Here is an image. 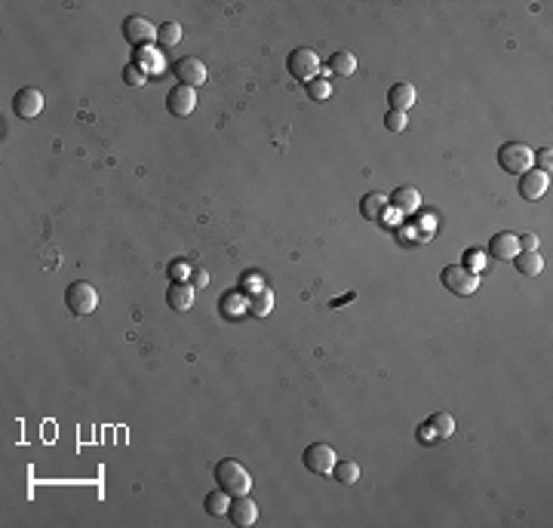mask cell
Here are the masks:
<instances>
[{
    "mask_svg": "<svg viewBox=\"0 0 553 528\" xmlns=\"http://www.w3.org/2000/svg\"><path fill=\"white\" fill-rule=\"evenodd\" d=\"M212 476H215V485H219L221 492H228L231 498H240V494H249L252 492V476H249V470H246L240 461H234V458H224V461L215 464Z\"/></svg>",
    "mask_w": 553,
    "mask_h": 528,
    "instance_id": "obj_1",
    "label": "cell"
},
{
    "mask_svg": "<svg viewBox=\"0 0 553 528\" xmlns=\"http://www.w3.org/2000/svg\"><path fill=\"white\" fill-rule=\"evenodd\" d=\"M65 304L74 317H89L92 310L99 307V292L96 286L86 283V279H77V283H71L65 289Z\"/></svg>",
    "mask_w": 553,
    "mask_h": 528,
    "instance_id": "obj_2",
    "label": "cell"
},
{
    "mask_svg": "<svg viewBox=\"0 0 553 528\" xmlns=\"http://www.w3.org/2000/svg\"><path fill=\"white\" fill-rule=\"evenodd\" d=\"M532 151L529 144H522V141H504L498 148V166L510 172V175H522L526 169H532Z\"/></svg>",
    "mask_w": 553,
    "mask_h": 528,
    "instance_id": "obj_3",
    "label": "cell"
},
{
    "mask_svg": "<svg viewBox=\"0 0 553 528\" xmlns=\"http://www.w3.org/2000/svg\"><path fill=\"white\" fill-rule=\"evenodd\" d=\"M286 71H289L292 80H299V84H307V80L317 77V71H320V59H317L314 49L307 46H295L289 56H286Z\"/></svg>",
    "mask_w": 553,
    "mask_h": 528,
    "instance_id": "obj_4",
    "label": "cell"
},
{
    "mask_svg": "<svg viewBox=\"0 0 553 528\" xmlns=\"http://www.w3.org/2000/svg\"><path fill=\"white\" fill-rule=\"evenodd\" d=\"M439 279H443V286L455 295H474L479 289V274L467 271V267H461V264L443 267V271H439Z\"/></svg>",
    "mask_w": 553,
    "mask_h": 528,
    "instance_id": "obj_5",
    "label": "cell"
},
{
    "mask_svg": "<svg viewBox=\"0 0 553 528\" xmlns=\"http://www.w3.org/2000/svg\"><path fill=\"white\" fill-rule=\"evenodd\" d=\"M335 461H338L335 449H332V445H326V442H311L302 452V464L311 473H317V476H329L332 467H335Z\"/></svg>",
    "mask_w": 553,
    "mask_h": 528,
    "instance_id": "obj_6",
    "label": "cell"
},
{
    "mask_svg": "<svg viewBox=\"0 0 553 528\" xmlns=\"http://www.w3.org/2000/svg\"><path fill=\"white\" fill-rule=\"evenodd\" d=\"M123 37H126V44L145 49L151 40L157 37V28H154V22L145 16H126L123 19Z\"/></svg>",
    "mask_w": 553,
    "mask_h": 528,
    "instance_id": "obj_7",
    "label": "cell"
},
{
    "mask_svg": "<svg viewBox=\"0 0 553 528\" xmlns=\"http://www.w3.org/2000/svg\"><path fill=\"white\" fill-rule=\"evenodd\" d=\"M172 71H176V84L191 86V89L203 86V84H206V77H209L206 65H203L200 59H194V56L179 59V61H176V68H172Z\"/></svg>",
    "mask_w": 553,
    "mask_h": 528,
    "instance_id": "obj_8",
    "label": "cell"
},
{
    "mask_svg": "<svg viewBox=\"0 0 553 528\" xmlns=\"http://www.w3.org/2000/svg\"><path fill=\"white\" fill-rule=\"evenodd\" d=\"M40 111H44V92L40 89L25 86L13 96V114L19 120H34V117H40Z\"/></svg>",
    "mask_w": 553,
    "mask_h": 528,
    "instance_id": "obj_9",
    "label": "cell"
},
{
    "mask_svg": "<svg viewBox=\"0 0 553 528\" xmlns=\"http://www.w3.org/2000/svg\"><path fill=\"white\" fill-rule=\"evenodd\" d=\"M194 108H197V92H194L191 86L176 84L166 92V111L172 114V117H191Z\"/></svg>",
    "mask_w": 553,
    "mask_h": 528,
    "instance_id": "obj_10",
    "label": "cell"
},
{
    "mask_svg": "<svg viewBox=\"0 0 553 528\" xmlns=\"http://www.w3.org/2000/svg\"><path fill=\"white\" fill-rule=\"evenodd\" d=\"M550 188V172L541 169H526L519 175V196L522 200H541Z\"/></svg>",
    "mask_w": 553,
    "mask_h": 528,
    "instance_id": "obj_11",
    "label": "cell"
},
{
    "mask_svg": "<svg viewBox=\"0 0 553 528\" xmlns=\"http://www.w3.org/2000/svg\"><path fill=\"white\" fill-rule=\"evenodd\" d=\"M228 519L237 528H249L255 519H259V507H255V501L249 498V494H240V498H234L231 507H228Z\"/></svg>",
    "mask_w": 553,
    "mask_h": 528,
    "instance_id": "obj_12",
    "label": "cell"
},
{
    "mask_svg": "<svg viewBox=\"0 0 553 528\" xmlns=\"http://www.w3.org/2000/svg\"><path fill=\"white\" fill-rule=\"evenodd\" d=\"M489 255L498 258V261H514L519 255V236L510 234V231H501L489 240Z\"/></svg>",
    "mask_w": 553,
    "mask_h": 528,
    "instance_id": "obj_13",
    "label": "cell"
},
{
    "mask_svg": "<svg viewBox=\"0 0 553 528\" xmlns=\"http://www.w3.org/2000/svg\"><path fill=\"white\" fill-rule=\"evenodd\" d=\"M166 304L176 310V314L191 310V304H194V286L191 283H172L166 289Z\"/></svg>",
    "mask_w": 553,
    "mask_h": 528,
    "instance_id": "obj_14",
    "label": "cell"
},
{
    "mask_svg": "<svg viewBox=\"0 0 553 528\" xmlns=\"http://www.w3.org/2000/svg\"><path fill=\"white\" fill-rule=\"evenodd\" d=\"M387 105H391V111H409L415 105V86L412 84H394L391 89H387Z\"/></svg>",
    "mask_w": 553,
    "mask_h": 528,
    "instance_id": "obj_15",
    "label": "cell"
},
{
    "mask_svg": "<svg viewBox=\"0 0 553 528\" xmlns=\"http://www.w3.org/2000/svg\"><path fill=\"white\" fill-rule=\"evenodd\" d=\"M391 203H394L403 215H412L418 206H422V194H418L412 184H403V188H397V191L391 194Z\"/></svg>",
    "mask_w": 553,
    "mask_h": 528,
    "instance_id": "obj_16",
    "label": "cell"
},
{
    "mask_svg": "<svg viewBox=\"0 0 553 528\" xmlns=\"http://www.w3.org/2000/svg\"><path fill=\"white\" fill-rule=\"evenodd\" d=\"M246 310H249L252 317H259V319H264L274 310V292L271 289H264V286H259L255 292L249 295V304H246Z\"/></svg>",
    "mask_w": 553,
    "mask_h": 528,
    "instance_id": "obj_17",
    "label": "cell"
},
{
    "mask_svg": "<svg viewBox=\"0 0 553 528\" xmlns=\"http://www.w3.org/2000/svg\"><path fill=\"white\" fill-rule=\"evenodd\" d=\"M326 71H329V74L351 77L354 71H357V59H354V53H347V49H338V53H332L329 61H326Z\"/></svg>",
    "mask_w": 553,
    "mask_h": 528,
    "instance_id": "obj_18",
    "label": "cell"
},
{
    "mask_svg": "<svg viewBox=\"0 0 553 528\" xmlns=\"http://www.w3.org/2000/svg\"><path fill=\"white\" fill-rule=\"evenodd\" d=\"M384 209H387V196H382V194H363V200H360V215L366 221H375V219H382L384 215Z\"/></svg>",
    "mask_w": 553,
    "mask_h": 528,
    "instance_id": "obj_19",
    "label": "cell"
},
{
    "mask_svg": "<svg viewBox=\"0 0 553 528\" xmlns=\"http://www.w3.org/2000/svg\"><path fill=\"white\" fill-rule=\"evenodd\" d=\"M514 261H517L514 267H517L522 277H538L541 271H544V261H541V255H538V252H519Z\"/></svg>",
    "mask_w": 553,
    "mask_h": 528,
    "instance_id": "obj_20",
    "label": "cell"
},
{
    "mask_svg": "<svg viewBox=\"0 0 553 528\" xmlns=\"http://www.w3.org/2000/svg\"><path fill=\"white\" fill-rule=\"evenodd\" d=\"M203 507H206V513H209V516H228L231 494H228V492H221V489H215V492H209L206 498H203Z\"/></svg>",
    "mask_w": 553,
    "mask_h": 528,
    "instance_id": "obj_21",
    "label": "cell"
},
{
    "mask_svg": "<svg viewBox=\"0 0 553 528\" xmlns=\"http://www.w3.org/2000/svg\"><path fill=\"white\" fill-rule=\"evenodd\" d=\"M332 476H335L338 485H354L357 479H360V464L357 461H335Z\"/></svg>",
    "mask_w": 553,
    "mask_h": 528,
    "instance_id": "obj_22",
    "label": "cell"
},
{
    "mask_svg": "<svg viewBox=\"0 0 553 528\" xmlns=\"http://www.w3.org/2000/svg\"><path fill=\"white\" fill-rule=\"evenodd\" d=\"M430 427H434V433H437V439H449L455 433V421H452V415L449 412H434L430 415Z\"/></svg>",
    "mask_w": 553,
    "mask_h": 528,
    "instance_id": "obj_23",
    "label": "cell"
},
{
    "mask_svg": "<svg viewBox=\"0 0 553 528\" xmlns=\"http://www.w3.org/2000/svg\"><path fill=\"white\" fill-rule=\"evenodd\" d=\"M157 44L160 46H176V44H181V25L179 22H160L157 25Z\"/></svg>",
    "mask_w": 553,
    "mask_h": 528,
    "instance_id": "obj_24",
    "label": "cell"
},
{
    "mask_svg": "<svg viewBox=\"0 0 553 528\" xmlns=\"http://www.w3.org/2000/svg\"><path fill=\"white\" fill-rule=\"evenodd\" d=\"M307 96H311L314 101H326L332 96V86H329V80L326 77H314V80H307Z\"/></svg>",
    "mask_w": 553,
    "mask_h": 528,
    "instance_id": "obj_25",
    "label": "cell"
},
{
    "mask_svg": "<svg viewBox=\"0 0 553 528\" xmlns=\"http://www.w3.org/2000/svg\"><path fill=\"white\" fill-rule=\"evenodd\" d=\"M461 267H467V271H474V274H483L486 255L479 249H464V255H461Z\"/></svg>",
    "mask_w": 553,
    "mask_h": 528,
    "instance_id": "obj_26",
    "label": "cell"
},
{
    "mask_svg": "<svg viewBox=\"0 0 553 528\" xmlns=\"http://www.w3.org/2000/svg\"><path fill=\"white\" fill-rule=\"evenodd\" d=\"M141 71H145V74H163V59L157 56V53H145V49H141Z\"/></svg>",
    "mask_w": 553,
    "mask_h": 528,
    "instance_id": "obj_27",
    "label": "cell"
},
{
    "mask_svg": "<svg viewBox=\"0 0 553 528\" xmlns=\"http://www.w3.org/2000/svg\"><path fill=\"white\" fill-rule=\"evenodd\" d=\"M145 80H148V74L136 65V61L123 68V84H129V86H145Z\"/></svg>",
    "mask_w": 553,
    "mask_h": 528,
    "instance_id": "obj_28",
    "label": "cell"
},
{
    "mask_svg": "<svg viewBox=\"0 0 553 528\" xmlns=\"http://www.w3.org/2000/svg\"><path fill=\"white\" fill-rule=\"evenodd\" d=\"M406 123H409V117H406L403 111H387L384 114V129L387 132H403Z\"/></svg>",
    "mask_w": 553,
    "mask_h": 528,
    "instance_id": "obj_29",
    "label": "cell"
},
{
    "mask_svg": "<svg viewBox=\"0 0 553 528\" xmlns=\"http://www.w3.org/2000/svg\"><path fill=\"white\" fill-rule=\"evenodd\" d=\"M550 160H553V154H550V148H544V151H538V154H532V166H538L541 172H550Z\"/></svg>",
    "mask_w": 553,
    "mask_h": 528,
    "instance_id": "obj_30",
    "label": "cell"
},
{
    "mask_svg": "<svg viewBox=\"0 0 553 528\" xmlns=\"http://www.w3.org/2000/svg\"><path fill=\"white\" fill-rule=\"evenodd\" d=\"M519 252H538V236L535 234H522L519 236Z\"/></svg>",
    "mask_w": 553,
    "mask_h": 528,
    "instance_id": "obj_31",
    "label": "cell"
},
{
    "mask_svg": "<svg viewBox=\"0 0 553 528\" xmlns=\"http://www.w3.org/2000/svg\"><path fill=\"white\" fill-rule=\"evenodd\" d=\"M415 437H418V442H437V433H434V427H430V424H422V427L415 430Z\"/></svg>",
    "mask_w": 553,
    "mask_h": 528,
    "instance_id": "obj_32",
    "label": "cell"
},
{
    "mask_svg": "<svg viewBox=\"0 0 553 528\" xmlns=\"http://www.w3.org/2000/svg\"><path fill=\"white\" fill-rule=\"evenodd\" d=\"M169 274H172V283H181V279L188 277V264H184V261H172Z\"/></svg>",
    "mask_w": 553,
    "mask_h": 528,
    "instance_id": "obj_33",
    "label": "cell"
},
{
    "mask_svg": "<svg viewBox=\"0 0 553 528\" xmlns=\"http://www.w3.org/2000/svg\"><path fill=\"white\" fill-rule=\"evenodd\" d=\"M228 307H231V310H240V298H237V295H231V298L224 295V298H221V310H224V314H228ZM231 317H240V314H231Z\"/></svg>",
    "mask_w": 553,
    "mask_h": 528,
    "instance_id": "obj_34",
    "label": "cell"
},
{
    "mask_svg": "<svg viewBox=\"0 0 553 528\" xmlns=\"http://www.w3.org/2000/svg\"><path fill=\"white\" fill-rule=\"evenodd\" d=\"M206 271H194V283H197V286H206Z\"/></svg>",
    "mask_w": 553,
    "mask_h": 528,
    "instance_id": "obj_35",
    "label": "cell"
}]
</instances>
